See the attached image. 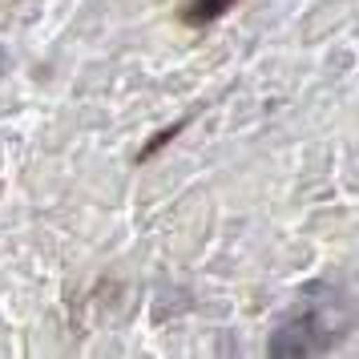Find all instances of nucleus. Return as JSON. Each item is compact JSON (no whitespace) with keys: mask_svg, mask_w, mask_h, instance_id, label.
Returning <instances> with one entry per match:
<instances>
[{"mask_svg":"<svg viewBox=\"0 0 359 359\" xmlns=\"http://www.w3.org/2000/svg\"><path fill=\"white\" fill-rule=\"evenodd\" d=\"M331 331H327V319L319 311H299L287 323H278V331L271 335V355L275 359H299V355H315L323 351Z\"/></svg>","mask_w":359,"mask_h":359,"instance_id":"1","label":"nucleus"},{"mask_svg":"<svg viewBox=\"0 0 359 359\" xmlns=\"http://www.w3.org/2000/svg\"><path fill=\"white\" fill-rule=\"evenodd\" d=\"M234 0H186L182 4V20L186 25H210V20H218L222 13H226Z\"/></svg>","mask_w":359,"mask_h":359,"instance_id":"2","label":"nucleus"},{"mask_svg":"<svg viewBox=\"0 0 359 359\" xmlns=\"http://www.w3.org/2000/svg\"><path fill=\"white\" fill-rule=\"evenodd\" d=\"M182 126H186V121H174L170 130H158V133H154V142H149V146L142 149V154H137V162H146V158H154V154H158V149H162L165 142H170V137H178V133H182Z\"/></svg>","mask_w":359,"mask_h":359,"instance_id":"3","label":"nucleus"}]
</instances>
